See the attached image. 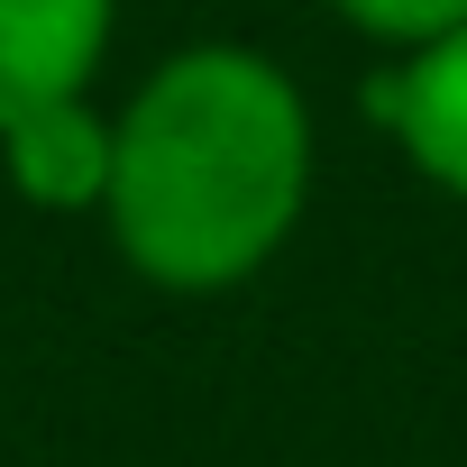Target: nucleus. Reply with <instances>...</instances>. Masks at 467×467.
Here are the masks:
<instances>
[{"label": "nucleus", "instance_id": "1", "mask_svg": "<svg viewBox=\"0 0 467 467\" xmlns=\"http://www.w3.org/2000/svg\"><path fill=\"white\" fill-rule=\"evenodd\" d=\"M312 183L321 119L303 74L248 37H192L156 56L110 110L101 239L138 285L211 303L257 285L294 248Z\"/></svg>", "mask_w": 467, "mask_h": 467}, {"label": "nucleus", "instance_id": "2", "mask_svg": "<svg viewBox=\"0 0 467 467\" xmlns=\"http://www.w3.org/2000/svg\"><path fill=\"white\" fill-rule=\"evenodd\" d=\"M367 119L440 202H467V19L385 56V74L367 83Z\"/></svg>", "mask_w": 467, "mask_h": 467}, {"label": "nucleus", "instance_id": "3", "mask_svg": "<svg viewBox=\"0 0 467 467\" xmlns=\"http://www.w3.org/2000/svg\"><path fill=\"white\" fill-rule=\"evenodd\" d=\"M119 47V0H0V129L101 92Z\"/></svg>", "mask_w": 467, "mask_h": 467}, {"label": "nucleus", "instance_id": "4", "mask_svg": "<svg viewBox=\"0 0 467 467\" xmlns=\"http://www.w3.org/2000/svg\"><path fill=\"white\" fill-rule=\"evenodd\" d=\"M0 174H10V192L37 202V211L101 220V192H110V110H101V92L47 101V110L10 119L0 129Z\"/></svg>", "mask_w": 467, "mask_h": 467}, {"label": "nucleus", "instance_id": "5", "mask_svg": "<svg viewBox=\"0 0 467 467\" xmlns=\"http://www.w3.org/2000/svg\"><path fill=\"white\" fill-rule=\"evenodd\" d=\"M321 10H330L348 37H367V47L403 56V47H421V37L458 28V19H467V0H321Z\"/></svg>", "mask_w": 467, "mask_h": 467}]
</instances>
